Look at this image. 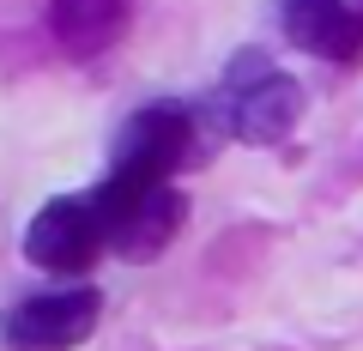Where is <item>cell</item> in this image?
<instances>
[{"label": "cell", "mask_w": 363, "mask_h": 351, "mask_svg": "<svg viewBox=\"0 0 363 351\" xmlns=\"http://www.w3.org/2000/svg\"><path fill=\"white\" fill-rule=\"evenodd\" d=\"M188 145H194V121H188V109H176V104L140 109V116L121 128L116 164H109V176L97 182V194H91L97 212H116V206H128L133 194L169 182V176L182 169V157H188Z\"/></svg>", "instance_id": "obj_1"}, {"label": "cell", "mask_w": 363, "mask_h": 351, "mask_svg": "<svg viewBox=\"0 0 363 351\" xmlns=\"http://www.w3.org/2000/svg\"><path fill=\"white\" fill-rule=\"evenodd\" d=\"M218 109L230 121V133L242 145H279L297 133V116H303V85L272 67L267 55H236L230 73L218 85Z\"/></svg>", "instance_id": "obj_2"}, {"label": "cell", "mask_w": 363, "mask_h": 351, "mask_svg": "<svg viewBox=\"0 0 363 351\" xmlns=\"http://www.w3.org/2000/svg\"><path fill=\"white\" fill-rule=\"evenodd\" d=\"M104 248H109V224L97 212V200H49L25 230V260L55 279L91 273Z\"/></svg>", "instance_id": "obj_3"}, {"label": "cell", "mask_w": 363, "mask_h": 351, "mask_svg": "<svg viewBox=\"0 0 363 351\" xmlns=\"http://www.w3.org/2000/svg\"><path fill=\"white\" fill-rule=\"evenodd\" d=\"M104 321V297L91 285L49 291V297H25L6 315V351H73L91 339V327Z\"/></svg>", "instance_id": "obj_4"}, {"label": "cell", "mask_w": 363, "mask_h": 351, "mask_svg": "<svg viewBox=\"0 0 363 351\" xmlns=\"http://www.w3.org/2000/svg\"><path fill=\"white\" fill-rule=\"evenodd\" d=\"M104 224H109V248L121 260H157L176 243V230L188 224V200H182L176 182H157L145 194H133L128 206L104 212Z\"/></svg>", "instance_id": "obj_5"}, {"label": "cell", "mask_w": 363, "mask_h": 351, "mask_svg": "<svg viewBox=\"0 0 363 351\" xmlns=\"http://www.w3.org/2000/svg\"><path fill=\"white\" fill-rule=\"evenodd\" d=\"M285 37L297 49L321 55L333 67H351L363 55V13H351L345 0H285Z\"/></svg>", "instance_id": "obj_6"}, {"label": "cell", "mask_w": 363, "mask_h": 351, "mask_svg": "<svg viewBox=\"0 0 363 351\" xmlns=\"http://www.w3.org/2000/svg\"><path fill=\"white\" fill-rule=\"evenodd\" d=\"M43 25H49L55 49H61L67 61H91V55H104L109 43L121 37L128 0H49Z\"/></svg>", "instance_id": "obj_7"}, {"label": "cell", "mask_w": 363, "mask_h": 351, "mask_svg": "<svg viewBox=\"0 0 363 351\" xmlns=\"http://www.w3.org/2000/svg\"><path fill=\"white\" fill-rule=\"evenodd\" d=\"M357 13H363V0H357Z\"/></svg>", "instance_id": "obj_8"}]
</instances>
